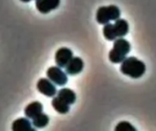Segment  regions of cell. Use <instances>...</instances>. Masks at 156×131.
<instances>
[{
  "mask_svg": "<svg viewBox=\"0 0 156 131\" xmlns=\"http://www.w3.org/2000/svg\"><path fill=\"white\" fill-rule=\"evenodd\" d=\"M121 71L123 75L132 78H140L144 75L146 71V66L137 57H126L122 62Z\"/></svg>",
  "mask_w": 156,
  "mask_h": 131,
  "instance_id": "1",
  "label": "cell"
},
{
  "mask_svg": "<svg viewBox=\"0 0 156 131\" xmlns=\"http://www.w3.org/2000/svg\"><path fill=\"white\" fill-rule=\"evenodd\" d=\"M131 51V44L123 37H118L114 40L113 47L109 53V59L114 64L122 63Z\"/></svg>",
  "mask_w": 156,
  "mask_h": 131,
  "instance_id": "2",
  "label": "cell"
},
{
  "mask_svg": "<svg viewBox=\"0 0 156 131\" xmlns=\"http://www.w3.org/2000/svg\"><path fill=\"white\" fill-rule=\"evenodd\" d=\"M121 16V10L117 5H111L108 6H101L96 14V20L99 24L106 25L110 21H115Z\"/></svg>",
  "mask_w": 156,
  "mask_h": 131,
  "instance_id": "3",
  "label": "cell"
},
{
  "mask_svg": "<svg viewBox=\"0 0 156 131\" xmlns=\"http://www.w3.org/2000/svg\"><path fill=\"white\" fill-rule=\"evenodd\" d=\"M48 78L58 86H65L68 83V76L61 67H50L47 71Z\"/></svg>",
  "mask_w": 156,
  "mask_h": 131,
  "instance_id": "4",
  "label": "cell"
},
{
  "mask_svg": "<svg viewBox=\"0 0 156 131\" xmlns=\"http://www.w3.org/2000/svg\"><path fill=\"white\" fill-rule=\"evenodd\" d=\"M37 90L48 98H53L57 94V88L52 81L48 78H40L37 83Z\"/></svg>",
  "mask_w": 156,
  "mask_h": 131,
  "instance_id": "5",
  "label": "cell"
},
{
  "mask_svg": "<svg viewBox=\"0 0 156 131\" xmlns=\"http://www.w3.org/2000/svg\"><path fill=\"white\" fill-rule=\"evenodd\" d=\"M73 57V52L68 47H60L55 54V62L58 67H65Z\"/></svg>",
  "mask_w": 156,
  "mask_h": 131,
  "instance_id": "6",
  "label": "cell"
},
{
  "mask_svg": "<svg viewBox=\"0 0 156 131\" xmlns=\"http://www.w3.org/2000/svg\"><path fill=\"white\" fill-rule=\"evenodd\" d=\"M83 67H84V62L79 57H73L71 60L68 63V65L65 67L66 73L70 76L80 74L83 70Z\"/></svg>",
  "mask_w": 156,
  "mask_h": 131,
  "instance_id": "7",
  "label": "cell"
},
{
  "mask_svg": "<svg viewBox=\"0 0 156 131\" xmlns=\"http://www.w3.org/2000/svg\"><path fill=\"white\" fill-rule=\"evenodd\" d=\"M60 4V0H36V7L42 14H48L57 9Z\"/></svg>",
  "mask_w": 156,
  "mask_h": 131,
  "instance_id": "8",
  "label": "cell"
},
{
  "mask_svg": "<svg viewBox=\"0 0 156 131\" xmlns=\"http://www.w3.org/2000/svg\"><path fill=\"white\" fill-rule=\"evenodd\" d=\"M42 111H43V105L38 101H34V102L28 104L25 108L24 113L27 119H33L35 117H37V115L42 113Z\"/></svg>",
  "mask_w": 156,
  "mask_h": 131,
  "instance_id": "9",
  "label": "cell"
},
{
  "mask_svg": "<svg viewBox=\"0 0 156 131\" xmlns=\"http://www.w3.org/2000/svg\"><path fill=\"white\" fill-rule=\"evenodd\" d=\"M12 130L13 131H34L32 128V123L28 120V119L20 118L16 119L12 123Z\"/></svg>",
  "mask_w": 156,
  "mask_h": 131,
  "instance_id": "10",
  "label": "cell"
},
{
  "mask_svg": "<svg viewBox=\"0 0 156 131\" xmlns=\"http://www.w3.org/2000/svg\"><path fill=\"white\" fill-rule=\"evenodd\" d=\"M113 26L118 37H123L129 33V24L125 19L119 18L115 20Z\"/></svg>",
  "mask_w": 156,
  "mask_h": 131,
  "instance_id": "11",
  "label": "cell"
},
{
  "mask_svg": "<svg viewBox=\"0 0 156 131\" xmlns=\"http://www.w3.org/2000/svg\"><path fill=\"white\" fill-rule=\"evenodd\" d=\"M58 97L60 98L62 100H64L69 105L74 104L76 101V98H77L76 93L72 89L67 88H61L60 90H58Z\"/></svg>",
  "mask_w": 156,
  "mask_h": 131,
  "instance_id": "12",
  "label": "cell"
},
{
  "mask_svg": "<svg viewBox=\"0 0 156 131\" xmlns=\"http://www.w3.org/2000/svg\"><path fill=\"white\" fill-rule=\"evenodd\" d=\"M51 105L53 109L59 114H67L69 111V105L58 97H56L52 99Z\"/></svg>",
  "mask_w": 156,
  "mask_h": 131,
  "instance_id": "13",
  "label": "cell"
},
{
  "mask_svg": "<svg viewBox=\"0 0 156 131\" xmlns=\"http://www.w3.org/2000/svg\"><path fill=\"white\" fill-rule=\"evenodd\" d=\"M48 122H49L48 116L42 112V113H40L39 115H37V117H35L33 119L32 125L36 129H43V128H45L48 124Z\"/></svg>",
  "mask_w": 156,
  "mask_h": 131,
  "instance_id": "14",
  "label": "cell"
},
{
  "mask_svg": "<svg viewBox=\"0 0 156 131\" xmlns=\"http://www.w3.org/2000/svg\"><path fill=\"white\" fill-rule=\"evenodd\" d=\"M102 32H103L104 37L109 41H112V40H115L116 38H118L115 29H114V26H113V24L108 23V24L104 25Z\"/></svg>",
  "mask_w": 156,
  "mask_h": 131,
  "instance_id": "15",
  "label": "cell"
},
{
  "mask_svg": "<svg viewBox=\"0 0 156 131\" xmlns=\"http://www.w3.org/2000/svg\"><path fill=\"white\" fill-rule=\"evenodd\" d=\"M115 131H136V129L130 122L122 121L116 126Z\"/></svg>",
  "mask_w": 156,
  "mask_h": 131,
  "instance_id": "16",
  "label": "cell"
},
{
  "mask_svg": "<svg viewBox=\"0 0 156 131\" xmlns=\"http://www.w3.org/2000/svg\"><path fill=\"white\" fill-rule=\"evenodd\" d=\"M20 1H22V2H25V3H27V2H30L31 0H20Z\"/></svg>",
  "mask_w": 156,
  "mask_h": 131,
  "instance_id": "17",
  "label": "cell"
}]
</instances>
